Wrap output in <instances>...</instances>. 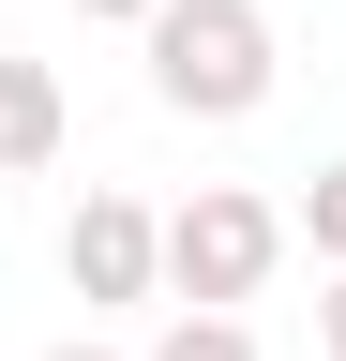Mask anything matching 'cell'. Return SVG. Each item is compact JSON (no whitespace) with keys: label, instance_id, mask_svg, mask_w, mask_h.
<instances>
[{"label":"cell","instance_id":"9c48e42d","mask_svg":"<svg viewBox=\"0 0 346 361\" xmlns=\"http://www.w3.org/2000/svg\"><path fill=\"white\" fill-rule=\"evenodd\" d=\"M46 361H121V346H46Z\"/></svg>","mask_w":346,"mask_h":361},{"label":"cell","instance_id":"277c9868","mask_svg":"<svg viewBox=\"0 0 346 361\" xmlns=\"http://www.w3.org/2000/svg\"><path fill=\"white\" fill-rule=\"evenodd\" d=\"M61 166V75L46 61H0V180Z\"/></svg>","mask_w":346,"mask_h":361},{"label":"cell","instance_id":"5b68a950","mask_svg":"<svg viewBox=\"0 0 346 361\" xmlns=\"http://www.w3.org/2000/svg\"><path fill=\"white\" fill-rule=\"evenodd\" d=\"M151 361H256V331H241V316H166V331H151Z\"/></svg>","mask_w":346,"mask_h":361},{"label":"cell","instance_id":"52a82bcc","mask_svg":"<svg viewBox=\"0 0 346 361\" xmlns=\"http://www.w3.org/2000/svg\"><path fill=\"white\" fill-rule=\"evenodd\" d=\"M316 346H331V361H346V271H331V301H316Z\"/></svg>","mask_w":346,"mask_h":361},{"label":"cell","instance_id":"8992f818","mask_svg":"<svg viewBox=\"0 0 346 361\" xmlns=\"http://www.w3.org/2000/svg\"><path fill=\"white\" fill-rule=\"evenodd\" d=\"M301 241H316V256L346 271V166H316V196H301Z\"/></svg>","mask_w":346,"mask_h":361},{"label":"cell","instance_id":"7a4b0ae2","mask_svg":"<svg viewBox=\"0 0 346 361\" xmlns=\"http://www.w3.org/2000/svg\"><path fill=\"white\" fill-rule=\"evenodd\" d=\"M271 256H286V211L241 196V180H196V196L166 211V286H181L196 316H241L256 286H271Z\"/></svg>","mask_w":346,"mask_h":361},{"label":"cell","instance_id":"6da1fadb","mask_svg":"<svg viewBox=\"0 0 346 361\" xmlns=\"http://www.w3.org/2000/svg\"><path fill=\"white\" fill-rule=\"evenodd\" d=\"M151 90L181 121H256L271 106V16L256 0H151Z\"/></svg>","mask_w":346,"mask_h":361},{"label":"cell","instance_id":"ba28073f","mask_svg":"<svg viewBox=\"0 0 346 361\" xmlns=\"http://www.w3.org/2000/svg\"><path fill=\"white\" fill-rule=\"evenodd\" d=\"M75 16H106V30H151V0H75Z\"/></svg>","mask_w":346,"mask_h":361},{"label":"cell","instance_id":"3957f363","mask_svg":"<svg viewBox=\"0 0 346 361\" xmlns=\"http://www.w3.org/2000/svg\"><path fill=\"white\" fill-rule=\"evenodd\" d=\"M61 286H75V301H151V286H166V211H151V196H75Z\"/></svg>","mask_w":346,"mask_h":361}]
</instances>
